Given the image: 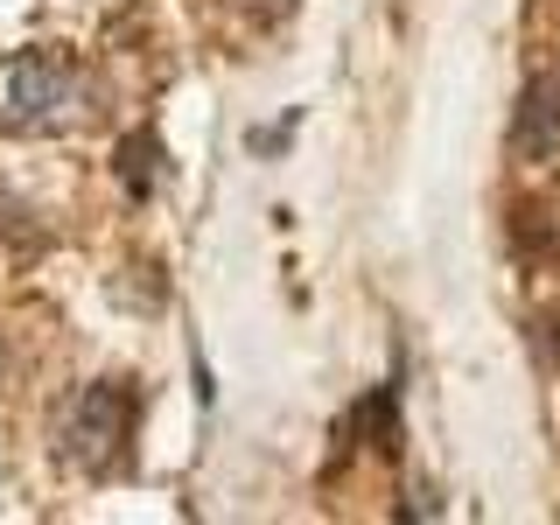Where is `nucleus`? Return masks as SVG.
Listing matches in <instances>:
<instances>
[{
  "label": "nucleus",
  "mask_w": 560,
  "mask_h": 525,
  "mask_svg": "<svg viewBox=\"0 0 560 525\" xmlns=\"http://www.w3.org/2000/svg\"><path fill=\"white\" fill-rule=\"evenodd\" d=\"M133 413H140V393L127 378H92L63 413V463L84 469V477H105V469L127 463V442H133Z\"/></svg>",
  "instance_id": "f03ea898"
},
{
  "label": "nucleus",
  "mask_w": 560,
  "mask_h": 525,
  "mask_svg": "<svg viewBox=\"0 0 560 525\" xmlns=\"http://www.w3.org/2000/svg\"><path fill=\"white\" fill-rule=\"evenodd\" d=\"M78 105V63L63 49H14L0 57V133H49Z\"/></svg>",
  "instance_id": "f257e3e1"
},
{
  "label": "nucleus",
  "mask_w": 560,
  "mask_h": 525,
  "mask_svg": "<svg viewBox=\"0 0 560 525\" xmlns=\"http://www.w3.org/2000/svg\"><path fill=\"white\" fill-rule=\"evenodd\" d=\"M119 183H127V197H148V189L162 183V140H154V133H127V140H119Z\"/></svg>",
  "instance_id": "39448f33"
},
{
  "label": "nucleus",
  "mask_w": 560,
  "mask_h": 525,
  "mask_svg": "<svg viewBox=\"0 0 560 525\" xmlns=\"http://www.w3.org/2000/svg\"><path fill=\"white\" fill-rule=\"evenodd\" d=\"M553 148H560V63L525 84V98L512 113V154L518 162H547Z\"/></svg>",
  "instance_id": "7ed1b4c3"
},
{
  "label": "nucleus",
  "mask_w": 560,
  "mask_h": 525,
  "mask_svg": "<svg viewBox=\"0 0 560 525\" xmlns=\"http://www.w3.org/2000/svg\"><path fill=\"white\" fill-rule=\"evenodd\" d=\"M358 434H364V448L399 455L407 428H399V393H393V385H378V393H364V399H358Z\"/></svg>",
  "instance_id": "20e7f679"
}]
</instances>
